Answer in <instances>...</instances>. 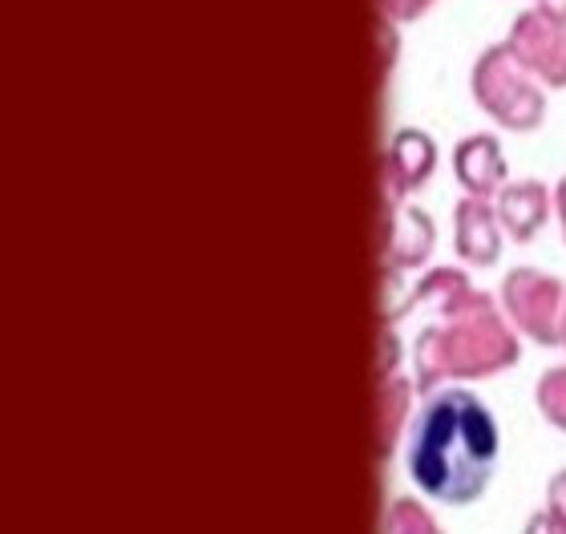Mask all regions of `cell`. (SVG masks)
<instances>
[{
	"mask_svg": "<svg viewBox=\"0 0 566 534\" xmlns=\"http://www.w3.org/2000/svg\"><path fill=\"white\" fill-rule=\"evenodd\" d=\"M563 348H566V308H563Z\"/></svg>",
	"mask_w": 566,
	"mask_h": 534,
	"instance_id": "cell-20",
	"label": "cell"
},
{
	"mask_svg": "<svg viewBox=\"0 0 566 534\" xmlns=\"http://www.w3.org/2000/svg\"><path fill=\"white\" fill-rule=\"evenodd\" d=\"M534 401H538V409H543L546 421H551V426L563 429V433H566V365L546 368L543 377H538Z\"/></svg>",
	"mask_w": 566,
	"mask_h": 534,
	"instance_id": "cell-13",
	"label": "cell"
},
{
	"mask_svg": "<svg viewBox=\"0 0 566 534\" xmlns=\"http://www.w3.org/2000/svg\"><path fill=\"white\" fill-rule=\"evenodd\" d=\"M555 207H558V219H563V239H566V178L558 182V190H555Z\"/></svg>",
	"mask_w": 566,
	"mask_h": 534,
	"instance_id": "cell-19",
	"label": "cell"
},
{
	"mask_svg": "<svg viewBox=\"0 0 566 534\" xmlns=\"http://www.w3.org/2000/svg\"><path fill=\"white\" fill-rule=\"evenodd\" d=\"M470 94L502 130L531 134L546 118V97L538 90V77H531V73L522 70L518 61H514V53L506 49V41L490 45L482 57L473 61Z\"/></svg>",
	"mask_w": 566,
	"mask_h": 534,
	"instance_id": "cell-3",
	"label": "cell"
},
{
	"mask_svg": "<svg viewBox=\"0 0 566 534\" xmlns=\"http://www.w3.org/2000/svg\"><path fill=\"white\" fill-rule=\"evenodd\" d=\"M502 308H506L510 324L522 328L534 345H563L566 292L555 275L534 272V268H514L502 280Z\"/></svg>",
	"mask_w": 566,
	"mask_h": 534,
	"instance_id": "cell-4",
	"label": "cell"
},
{
	"mask_svg": "<svg viewBox=\"0 0 566 534\" xmlns=\"http://www.w3.org/2000/svg\"><path fill=\"white\" fill-rule=\"evenodd\" d=\"M453 175L473 199H494L506 187V155L494 134H470L453 146Z\"/></svg>",
	"mask_w": 566,
	"mask_h": 534,
	"instance_id": "cell-9",
	"label": "cell"
},
{
	"mask_svg": "<svg viewBox=\"0 0 566 534\" xmlns=\"http://www.w3.org/2000/svg\"><path fill=\"white\" fill-rule=\"evenodd\" d=\"M470 296H473V284L465 280V272H458V268H433V272H424L417 280L413 296L405 300V312L413 308V304H437V312H446V308H458L461 300Z\"/></svg>",
	"mask_w": 566,
	"mask_h": 534,
	"instance_id": "cell-11",
	"label": "cell"
},
{
	"mask_svg": "<svg viewBox=\"0 0 566 534\" xmlns=\"http://www.w3.org/2000/svg\"><path fill=\"white\" fill-rule=\"evenodd\" d=\"M494 199H497L494 207H497V219H502V231H510L514 243H531L543 231L546 214H551V190L538 178L506 182Z\"/></svg>",
	"mask_w": 566,
	"mask_h": 534,
	"instance_id": "cell-10",
	"label": "cell"
},
{
	"mask_svg": "<svg viewBox=\"0 0 566 534\" xmlns=\"http://www.w3.org/2000/svg\"><path fill=\"white\" fill-rule=\"evenodd\" d=\"M526 534H566V526L558 523V519L551 511H538L531 519V523H526Z\"/></svg>",
	"mask_w": 566,
	"mask_h": 534,
	"instance_id": "cell-17",
	"label": "cell"
},
{
	"mask_svg": "<svg viewBox=\"0 0 566 534\" xmlns=\"http://www.w3.org/2000/svg\"><path fill=\"white\" fill-rule=\"evenodd\" d=\"M453 248L465 263L490 268L502 255V219L490 199H461L453 211Z\"/></svg>",
	"mask_w": 566,
	"mask_h": 534,
	"instance_id": "cell-8",
	"label": "cell"
},
{
	"mask_svg": "<svg viewBox=\"0 0 566 534\" xmlns=\"http://www.w3.org/2000/svg\"><path fill=\"white\" fill-rule=\"evenodd\" d=\"M389 202V219H385V268H389V284H397V275L405 268H421L433 251V219L413 207L401 202L397 195H385Z\"/></svg>",
	"mask_w": 566,
	"mask_h": 534,
	"instance_id": "cell-6",
	"label": "cell"
},
{
	"mask_svg": "<svg viewBox=\"0 0 566 534\" xmlns=\"http://www.w3.org/2000/svg\"><path fill=\"white\" fill-rule=\"evenodd\" d=\"M385 534H441L437 523L429 519L421 502L413 499H397L389 502V514H385Z\"/></svg>",
	"mask_w": 566,
	"mask_h": 534,
	"instance_id": "cell-14",
	"label": "cell"
},
{
	"mask_svg": "<svg viewBox=\"0 0 566 534\" xmlns=\"http://www.w3.org/2000/svg\"><path fill=\"white\" fill-rule=\"evenodd\" d=\"M546 511L566 526V470H558V474L551 478V486H546Z\"/></svg>",
	"mask_w": 566,
	"mask_h": 534,
	"instance_id": "cell-16",
	"label": "cell"
},
{
	"mask_svg": "<svg viewBox=\"0 0 566 534\" xmlns=\"http://www.w3.org/2000/svg\"><path fill=\"white\" fill-rule=\"evenodd\" d=\"M518 336L502 321L497 304L485 292H473L417 336V392H433L441 380L494 377L502 368L518 365Z\"/></svg>",
	"mask_w": 566,
	"mask_h": 534,
	"instance_id": "cell-2",
	"label": "cell"
},
{
	"mask_svg": "<svg viewBox=\"0 0 566 534\" xmlns=\"http://www.w3.org/2000/svg\"><path fill=\"white\" fill-rule=\"evenodd\" d=\"M534 9L551 12V17H558V21H566V0H534Z\"/></svg>",
	"mask_w": 566,
	"mask_h": 534,
	"instance_id": "cell-18",
	"label": "cell"
},
{
	"mask_svg": "<svg viewBox=\"0 0 566 534\" xmlns=\"http://www.w3.org/2000/svg\"><path fill=\"white\" fill-rule=\"evenodd\" d=\"M409 392H413L409 380L385 377V389H380V453H392V446H397V433L405 426V409H409Z\"/></svg>",
	"mask_w": 566,
	"mask_h": 534,
	"instance_id": "cell-12",
	"label": "cell"
},
{
	"mask_svg": "<svg viewBox=\"0 0 566 534\" xmlns=\"http://www.w3.org/2000/svg\"><path fill=\"white\" fill-rule=\"evenodd\" d=\"M437 0H380V12L397 24H409V21H421L424 12L433 9Z\"/></svg>",
	"mask_w": 566,
	"mask_h": 534,
	"instance_id": "cell-15",
	"label": "cell"
},
{
	"mask_svg": "<svg viewBox=\"0 0 566 534\" xmlns=\"http://www.w3.org/2000/svg\"><path fill=\"white\" fill-rule=\"evenodd\" d=\"M502 433L494 413L465 389L429 392L409 433V478L413 486L446 506H470L494 478Z\"/></svg>",
	"mask_w": 566,
	"mask_h": 534,
	"instance_id": "cell-1",
	"label": "cell"
},
{
	"mask_svg": "<svg viewBox=\"0 0 566 534\" xmlns=\"http://www.w3.org/2000/svg\"><path fill=\"white\" fill-rule=\"evenodd\" d=\"M437 167V143L417 126H405V130L392 134L389 143V163H385V195H413L421 190Z\"/></svg>",
	"mask_w": 566,
	"mask_h": 534,
	"instance_id": "cell-7",
	"label": "cell"
},
{
	"mask_svg": "<svg viewBox=\"0 0 566 534\" xmlns=\"http://www.w3.org/2000/svg\"><path fill=\"white\" fill-rule=\"evenodd\" d=\"M506 49L531 77L551 90H566V21L543 9L518 12L510 24Z\"/></svg>",
	"mask_w": 566,
	"mask_h": 534,
	"instance_id": "cell-5",
	"label": "cell"
}]
</instances>
